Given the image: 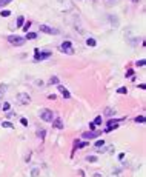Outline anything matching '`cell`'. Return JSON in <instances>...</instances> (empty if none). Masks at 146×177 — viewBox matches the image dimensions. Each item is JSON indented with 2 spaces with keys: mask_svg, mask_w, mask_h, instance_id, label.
<instances>
[{
  "mask_svg": "<svg viewBox=\"0 0 146 177\" xmlns=\"http://www.w3.org/2000/svg\"><path fill=\"white\" fill-rule=\"evenodd\" d=\"M52 56L51 51H39V49H34V60L35 62H42V60H46Z\"/></svg>",
  "mask_w": 146,
  "mask_h": 177,
  "instance_id": "1",
  "label": "cell"
},
{
  "mask_svg": "<svg viewBox=\"0 0 146 177\" xmlns=\"http://www.w3.org/2000/svg\"><path fill=\"white\" fill-rule=\"evenodd\" d=\"M39 116H40V119L45 120V122H52V120H54V112L51 111V109H48V108L40 109V111H39Z\"/></svg>",
  "mask_w": 146,
  "mask_h": 177,
  "instance_id": "2",
  "label": "cell"
},
{
  "mask_svg": "<svg viewBox=\"0 0 146 177\" xmlns=\"http://www.w3.org/2000/svg\"><path fill=\"white\" fill-rule=\"evenodd\" d=\"M8 42L12 45V46H22V45H25V37H22V36H8Z\"/></svg>",
  "mask_w": 146,
  "mask_h": 177,
  "instance_id": "3",
  "label": "cell"
},
{
  "mask_svg": "<svg viewBox=\"0 0 146 177\" xmlns=\"http://www.w3.org/2000/svg\"><path fill=\"white\" fill-rule=\"evenodd\" d=\"M40 31L42 32H45V34H51V36H57V34H60V29H57V28H52V26H49V25H40Z\"/></svg>",
  "mask_w": 146,
  "mask_h": 177,
  "instance_id": "4",
  "label": "cell"
},
{
  "mask_svg": "<svg viewBox=\"0 0 146 177\" xmlns=\"http://www.w3.org/2000/svg\"><path fill=\"white\" fill-rule=\"evenodd\" d=\"M60 51L62 52H65V54H74V46H72V43H71L69 40H65L63 43L60 45Z\"/></svg>",
  "mask_w": 146,
  "mask_h": 177,
  "instance_id": "5",
  "label": "cell"
},
{
  "mask_svg": "<svg viewBox=\"0 0 146 177\" xmlns=\"http://www.w3.org/2000/svg\"><path fill=\"white\" fill-rule=\"evenodd\" d=\"M17 100L22 105H29V103H31V96L26 94V92H20V94L17 96Z\"/></svg>",
  "mask_w": 146,
  "mask_h": 177,
  "instance_id": "6",
  "label": "cell"
},
{
  "mask_svg": "<svg viewBox=\"0 0 146 177\" xmlns=\"http://www.w3.org/2000/svg\"><path fill=\"white\" fill-rule=\"evenodd\" d=\"M122 120L123 119H120V120H109V122H108V128L105 129V133H111L112 129H117V128H118V123Z\"/></svg>",
  "mask_w": 146,
  "mask_h": 177,
  "instance_id": "7",
  "label": "cell"
},
{
  "mask_svg": "<svg viewBox=\"0 0 146 177\" xmlns=\"http://www.w3.org/2000/svg\"><path fill=\"white\" fill-rule=\"evenodd\" d=\"M100 134H102L100 131H89V133H85V134H83L82 139H94V137H98Z\"/></svg>",
  "mask_w": 146,
  "mask_h": 177,
  "instance_id": "8",
  "label": "cell"
},
{
  "mask_svg": "<svg viewBox=\"0 0 146 177\" xmlns=\"http://www.w3.org/2000/svg\"><path fill=\"white\" fill-rule=\"evenodd\" d=\"M51 123H52V126H54V128H57V129H62V128H63V122H62V119H60V117L54 119V120L51 122Z\"/></svg>",
  "mask_w": 146,
  "mask_h": 177,
  "instance_id": "9",
  "label": "cell"
},
{
  "mask_svg": "<svg viewBox=\"0 0 146 177\" xmlns=\"http://www.w3.org/2000/svg\"><path fill=\"white\" fill-rule=\"evenodd\" d=\"M103 114H105L106 117H112V116L115 114V109H114V108H111V106H108V108H105Z\"/></svg>",
  "mask_w": 146,
  "mask_h": 177,
  "instance_id": "10",
  "label": "cell"
},
{
  "mask_svg": "<svg viewBox=\"0 0 146 177\" xmlns=\"http://www.w3.org/2000/svg\"><path fill=\"white\" fill-rule=\"evenodd\" d=\"M37 39V32H26V37H25V40H34Z\"/></svg>",
  "mask_w": 146,
  "mask_h": 177,
  "instance_id": "11",
  "label": "cell"
},
{
  "mask_svg": "<svg viewBox=\"0 0 146 177\" xmlns=\"http://www.w3.org/2000/svg\"><path fill=\"white\" fill-rule=\"evenodd\" d=\"M49 83H51V85H58V83H60V79H58L57 75H52V77L49 79Z\"/></svg>",
  "mask_w": 146,
  "mask_h": 177,
  "instance_id": "12",
  "label": "cell"
},
{
  "mask_svg": "<svg viewBox=\"0 0 146 177\" xmlns=\"http://www.w3.org/2000/svg\"><path fill=\"white\" fill-rule=\"evenodd\" d=\"M86 45H88V46H95V45H97V40L92 39V37H89V39L86 40Z\"/></svg>",
  "mask_w": 146,
  "mask_h": 177,
  "instance_id": "13",
  "label": "cell"
},
{
  "mask_svg": "<svg viewBox=\"0 0 146 177\" xmlns=\"http://www.w3.org/2000/svg\"><path fill=\"white\" fill-rule=\"evenodd\" d=\"M23 23H25L23 15H19V17H17V28H22V26H23Z\"/></svg>",
  "mask_w": 146,
  "mask_h": 177,
  "instance_id": "14",
  "label": "cell"
},
{
  "mask_svg": "<svg viewBox=\"0 0 146 177\" xmlns=\"http://www.w3.org/2000/svg\"><path fill=\"white\" fill-rule=\"evenodd\" d=\"M45 136H46V131H45V129H39V131H37V137L39 139H45Z\"/></svg>",
  "mask_w": 146,
  "mask_h": 177,
  "instance_id": "15",
  "label": "cell"
},
{
  "mask_svg": "<svg viewBox=\"0 0 146 177\" xmlns=\"http://www.w3.org/2000/svg\"><path fill=\"white\" fill-rule=\"evenodd\" d=\"M76 145H77V148L80 149V148H85V146H88V145H89V142H77Z\"/></svg>",
  "mask_w": 146,
  "mask_h": 177,
  "instance_id": "16",
  "label": "cell"
},
{
  "mask_svg": "<svg viewBox=\"0 0 146 177\" xmlns=\"http://www.w3.org/2000/svg\"><path fill=\"white\" fill-rule=\"evenodd\" d=\"M86 160H88V162H91V163H95V162H97V155H88Z\"/></svg>",
  "mask_w": 146,
  "mask_h": 177,
  "instance_id": "17",
  "label": "cell"
},
{
  "mask_svg": "<svg viewBox=\"0 0 146 177\" xmlns=\"http://www.w3.org/2000/svg\"><path fill=\"white\" fill-rule=\"evenodd\" d=\"M117 92H118V94H126V92H128V88H126V86H120L118 89H117Z\"/></svg>",
  "mask_w": 146,
  "mask_h": 177,
  "instance_id": "18",
  "label": "cell"
},
{
  "mask_svg": "<svg viewBox=\"0 0 146 177\" xmlns=\"http://www.w3.org/2000/svg\"><path fill=\"white\" fill-rule=\"evenodd\" d=\"M9 108H11V105L8 103V102H5V103L2 105V108H0V109H2V111H9Z\"/></svg>",
  "mask_w": 146,
  "mask_h": 177,
  "instance_id": "19",
  "label": "cell"
},
{
  "mask_svg": "<svg viewBox=\"0 0 146 177\" xmlns=\"http://www.w3.org/2000/svg\"><path fill=\"white\" fill-rule=\"evenodd\" d=\"M29 26H31V22H29V20H28V22H25V23H23V26H22V29H23V31H26V32H28V29H29Z\"/></svg>",
  "mask_w": 146,
  "mask_h": 177,
  "instance_id": "20",
  "label": "cell"
},
{
  "mask_svg": "<svg viewBox=\"0 0 146 177\" xmlns=\"http://www.w3.org/2000/svg\"><path fill=\"white\" fill-rule=\"evenodd\" d=\"M2 126L3 128H14V125H12L11 122H2Z\"/></svg>",
  "mask_w": 146,
  "mask_h": 177,
  "instance_id": "21",
  "label": "cell"
},
{
  "mask_svg": "<svg viewBox=\"0 0 146 177\" xmlns=\"http://www.w3.org/2000/svg\"><path fill=\"white\" fill-rule=\"evenodd\" d=\"M135 122H137V123H145V116H137Z\"/></svg>",
  "mask_w": 146,
  "mask_h": 177,
  "instance_id": "22",
  "label": "cell"
},
{
  "mask_svg": "<svg viewBox=\"0 0 146 177\" xmlns=\"http://www.w3.org/2000/svg\"><path fill=\"white\" fill-rule=\"evenodd\" d=\"M12 2V0H0V8H3V6H6V5H9V3Z\"/></svg>",
  "mask_w": 146,
  "mask_h": 177,
  "instance_id": "23",
  "label": "cell"
},
{
  "mask_svg": "<svg viewBox=\"0 0 146 177\" xmlns=\"http://www.w3.org/2000/svg\"><path fill=\"white\" fill-rule=\"evenodd\" d=\"M102 122H103L102 116H97V117H95V120H94V125H102Z\"/></svg>",
  "mask_w": 146,
  "mask_h": 177,
  "instance_id": "24",
  "label": "cell"
},
{
  "mask_svg": "<svg viewBox=\"0 0 146 177\" xmlns=\"http://www.w3.org/2000/svg\"><path fill=\"white\" fill-rule=\"evenodd\" d=\"M0 15H2V17H8V15H11V11H8V9H3L2 12H0Z\"/></svg>",
  "mask_w": 146,
  "mask_h": 177,
  "instance_id": "25",
  "label": "cell"
},
{
  "mask_svg": "<svg viewBox=\"0 0 146 177\" xmlns=\"http://www.w3.org/2000/svg\"><path fill=\"white\" fill-rule=\"evenodd\" d=\"M62 96H63V97H65V99H71V92H69L68 89H65L63 92H62Z\"/></svg>",
  "mask_w": 146,
  "mask_h": 177,
  "instance_id": "26",
  "label": "cell"
},
{
  "mask_svg": "<svg viewBox=\"0 0 146 177\" xmlns=\"http://www.w3.org/2000/svg\"><path fill=\"white\" fill-rule=\"evenodd\" d=\"M103 145H105V140H103V139H102V140H97V142H95V148H100V146H103Z\"/></svg>",
  "mask_w": 146,
  "mask_h": 177,
  "instance_id": "27",
  "label": "cell"
},
{
  "mask_svg": "<svg viewBox=\"0 0 146 177\" xmlns=\"http://www.w3.org/2000/svg\"><path fill=\"white\" fill-rule=\"evenodd\" d=\"M39 172H40V171L37 170V168H34V170L31 171V177H37V176H39Z\"/></svg>",
  "mask_w": 146,
  "mask_h": 177,
  "instance_id": "28",
  "label": "cell"
},
{
  "mask_svg": "<svg viewBox=\"0 0 146 177\" xmlns=\"http://www.w3.org/2000/svg\"><path fill=\"white\" fill-rule=\"evenodd\" d=\"M6 85H5V83H2V85H0V94H3V92H6Z\"/></svg>",
  "mask_w": 146,
  "mask_h": 177,
  "instance_id": "29",
  "label": "cell"
},
{
  "mask_svg": "<svg viewBox=\"0 0 146 177\" xmlns=\"http://www.w3.org/2000/svg\"><path fill=\"white\" fill-rule=\"evenodd\" d=\"M145 63H146L145 59H140V60H137V66H145Z\"/></svg>",
  "mask_w": 146,
  "mask_h": 177,
  "instance_id": "30",
  "label": "cell"
},
{
  "mask_svg": "<svg viewBox=\"0 0 146 177\" xmlns=\"http://www.w3.org/2000/svg\"><path fill=\"white\" fill-rule=\"evenodd\" d=\"M20 123H22L23 126H28V120L25 119V117H22V119H20Z\"/></svg>",
  "mask_w": 146,
  "mask_h": 177,
  "instance_id": "31",
  "label": "cell"
},
{
  "mask_svg": "<svg viewBox=\"0 0 146 177\" xmlns=\"http://www.w3.org/2000/svg\"><path fill=\"white\" fill-rule=\"evenodd\" d=\"M6 117H8V119H12V117H14V112H12V111H6Z\"/></svg>",
  "mask_w": 146,
  "mask_h": 177,
  "instance_id": "32",
  "label": "cell"
},
{
  "mask_svg": "<svg viewBox=\"0 0 146 177\" xmlns=\"http://www.w3.org/2000/svg\"><path fill=\"white\" fill-rule=\"evenodd\" d=\"M65 89H66V88H65L63 85H58V92H60V94H62V92H63Z\"/></svg>",
  "mask_w": 146,
  "mask_h": 177,
  "instance_id": "33",
  "label": "cell"
},
{
  "mask_svg": "<svg viewBox=\"0 0 146 177\" xmlns=\"http://www.w3.org/2000/svg\"><path fill=\"white\" fill-rule=\"evenodd\" d=\"M129 75H134V69H128V73H126V77H129Z\"/></svg>",
  "mask_w": 146,
  "mask_h": 177,
  "instance_id": "34",
  "label": "cell"
},
{
  "mask_svg": "<svg viewBox=\"0 0 146 177\" xmlns=\"http://www.w3.org/2000/svg\"><path fill=\"white\" fill-rule=\"evenodd\" d=\"M94 128H95L94 122H89V129H91V131H94Z\"/></svg>",
  "mask_w": 146,
  "mask_h": 177,
  "instance_id": "35",
  "label": "cell"
},
{
  "mask_svg": "<svg viewBox=\"0 0 146 177\" xmlns=\"http://www.w3.org/2000/svg\"><path fill=\"white\" fill-rule=\"evenodd\" d=\"M123 159H125V154H123V153L118 154V160H123Z\"/></svg>",
  "mask_w": 146,
  "mask_h": 177,
  "instance_id": "36",
  "label": "cell"
},
{
  "mask_svg": "<svg viewBox=\"0 0 146 177\" xmlns=\"http://www.w3.org/2000/svg\"><path fill=\"white\" fill-rule=\"evenodd\" d=\"M48 99H51V100H56V96L51 94V96H48Z\"/></svg>",
  "mask_w": 146,
  "mask_h": 177,
  "instance_id": "37",
  "label": "cell"
},
{
  "mask_svg": "<svg viewBox=\"0 0 146 177\" xmlns=\"http://www.w3.org/2000/svg\"><path fill=\"white\" fill-rule=\"evenodd\" d=\"M78 174H80L82 177H85V171H83V170H80V171H78Z\"/></svg>",
  "mask_w": 146,
  "mask_h": 177,
  "instance_id": "38",
  "label": "cell"
},
{
  "mask_svg": "<svg viewBox=\"0 0 146 177\" xmlns=\"http://www.w3.org/2000/svg\"><path fill=\"white\" fill-rule=\"evenodd\" d=\"M94 177H102V174H100V172H95V174H94Z\"/></svg>",
  "mask_w": 146,
  "mask_h": 177,
  "instance_id": "39",
  "label": "cell"
},
{
  "mask_svg": "<svg viewBox=\"0 0 146 177\" xmlns=\"http://www.w3.org/2000/svg\"><path fill=\"white\" fill-rule=\"evenodd\" d=\"M132 2H134V3H139V2H140V0H132Z\"/></svg>",
  "mask_w": 146,
  "mask_h": 177,
  "instance_id": "40",
  "label": "cell"
},
{
  "mask_svg": "<svg viewBox=\"0 0 146 177\" xmlns=\"http://www.w3.org/2000/svg\"><path fill=\"white\" fill-rule=\"evenodd\" d=\"M0 108H2V105H0Z\"/></svg>",
  "mask_w": 146,
  "mask_h": 177,
  "instance_id": "41",
  "label": "cell"
}]
</instances>
